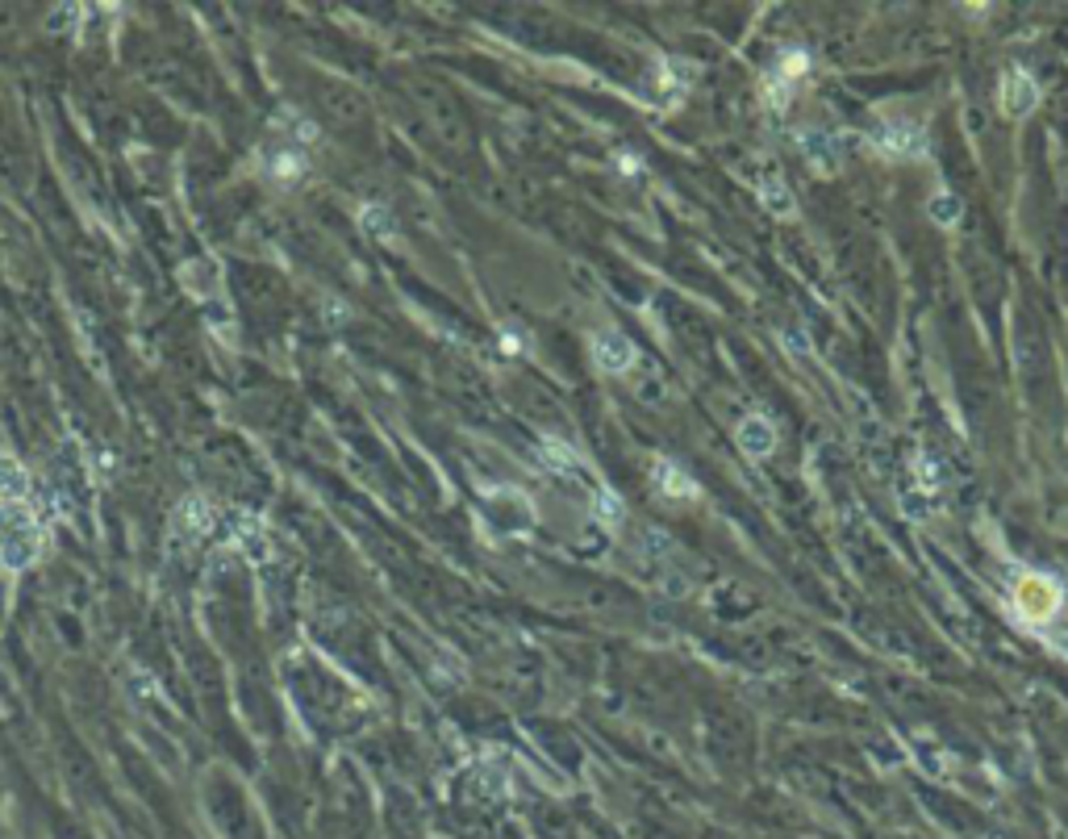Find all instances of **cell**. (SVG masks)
<instances>
[{
	"label": "cell",
	"mask_w": 1068,
	"mask_h": 839,
	"mask_svg": "<svg viewBox=\"0 0 1068 839\" xmlns=\"http://www.w3.org/2000/svg\"><path fill=\"white\" fill-rule=\"evenodd\" d=\"M760 200L769 205V214H776V218H785V214H793V200H789V188L776 181V176H769L764 181V193H760Z\"/></svg>",
	"instance_id": "ba28073f"
},
{
	"label": "cell",
	"mask_w": 1068,
	"mask_h": 839,
	"mask_svg": "<svg viewBox=\"0 0 1068 839\" xmlns=\"http://www.w3.org/2000/svg\"><path fill=\"white\" fill-rule=\"evenodd\" d=\"M930 221H939V226H951V221L960 218V200L951 197V193H935L927 205Z\"/></svg>",
	"instance_id": "8fae6325"
},
{
	"label": "cell",
	"mask_w": 1068,
	"mask_h": 839,
	"mask_svg": "<svg viewBox=\"0 0 1068 839\" xmlns=\"http://www.w3.org/2000/svg\"><path fill=\"white\" fill-rule=\"evenodd\" d=\"M1035 105H1039L1035 80H1031L1027 72H1006V80H1002V109H1006L1010 118H1027Z\"/></svg>",
	"instance_id": "5b68a950"
},
{
	"label": "cell",
	"mask_w": 1068,
	"mask_h": 839,
	"mask_svg": "<svg viewBox=\"0 0 1068 839\" xmlns=\"http://www.w3.org/2000/svg\"><path fill=\"white\" fill-rule=\"evenodd\" d=\"M872 146H876L881 155H893V160L918 155V151H923V126H918V121L885 118L881 126H872Z\"/></svg>",
	"instance_id": "6da1fadb"
},
{
	"label": "cell",
	"mask_w": 1068,
	"mask_h": 839,
	"mask_svg": "<svg viewBox=\"0 0 1068 839\" xmlns=\"http://www.w3.org/2000/svg\"><path fill=\"white\" fill-rule=\"evenodd\" d=\"M797 146H802V155H806L818 172H835V167H839V142H835L831 130L806 126V130L797 134Z\"/></svg>",
	"instance_id": "277c9868"
},
{
	"label": "cell",
	"mask_w": 1068,
	"mask_h": 839,
	"mask_svg": "<svg viewBox=\"0 0 1068 839\" xmlns=\"http://www.w3.org/2000/svg\"><path fill=\"white\" fill-rule=\"evenodd\" d=\"M764 92H769L772 109H785V105H789V97H793V76H785V72L776 67L769 80H764Z\"/></svg>",
	"instance_id": "9c48e42d"
},
{
	"label": "cell",
	"mask_w": 1068,
	"mask_h": 839,
	"mask_svg": "<svg viewBox=\"0 0 1068 839\" xmlns=\"http://www.w3.org/2000/svg\"><path fill=\"white\" fill-rule=\"evenodd\" d=\"M593 360L601 372H631L634 368V342L618 330H597L593 335Z\"/></svg>",
	"instance_id": "7a4b0ae2"
},
{
	"label": "cell",
	"mask_w": 1068,
	"mask_h": 839,
	"mask_svg": "<svg viewBox=\"0 0 1068 839\" xmlns=\"http://www.w3.org/2000/svg\"><path fill=\"white\" fill-rule=\"evenodd\" d=\"M543 464H547L552 472H580V464H576V451L559 447V443H543Z\"/></svg>",
	"instance_id": "30bf717a"
},
{
	"label": "cell",
	"mask_w": 1068,
	"mask_h": 839,
	"mask_svg": "<svg viewBox=\"0 0 1068 839\" xmlns=\"http://www.w3.org/2000/svg\"><path fill=\"white\" fill-rule=\"evenodd\" d=\"M739 447H743L752 460H764L772 447H776V431H772V422L760 418V414H752V418L739 422Z\"/></svg>",
	"instance_id": "8992f818"
},
{
	"label": "cell",
	"mask_w": 1068,
	"mask_h": 839,
	"mask_svg": "<svg viewBox=\"0 0 1068 839\" xmlns=\"http://www.w3.org/2000/svg\"><path fill=\"white\" fill-rule=\"evenodd\" d=\"M1056 606H1060V589H1056L1051 580L1027 577L1023 585H1018V610H1023L1027 619H1048Z\"/></svg>",
	"instance_id": "3957f363"
},
{
	"label": "cell",
	"mask_w": 1068,
	"mask_h": 839,
	"mask_svg": "<svg viewBox=\"0 0 1068 839\" xmlns=\"http://www.w3.org/2000/svg\"><path fill=\"white\" fill-rule=\"evenodd\" d=\"M655 484H660V493H668V498H697L693 477H685V468H676L673 460L655 464Z\"/></svg>",
	"instance_id": "52a82bcc"
},
{
	"label": "cell",
	"mask_w": 1068,
	"mask_h": 839,
	"mask_svg": "<svg viewBox=\"0 0 1068 839\" xmlns=\"http://www.w3.org/2000/svg\"><path fill=\"white\" fill-rule=\"evenodd\" d=\"M597 514H601L606 522H622V514H626V510H622V501L613 498V493H606V489H601V493H597Z\"/></svg>",
	"instance_id": "4fadbf2b"
},
{
	"label": "cell",
	"mask_w": 1068,
	"mask_h": 839,
	"mask_svg": "<svg viewBox=\"0 0 1068 839\" xmlns=\"http://www.w3.org/2000/svg\"><path fill=\"white\" fill-rule=\"evenodd\" d=\"M914 477H918V484H923L927 493H935L939 480H944V472H939V464L930 460V456H918V460H914Z\"/></svg>",
	"instance_id": "7c38bea8"
}]
</instances>
